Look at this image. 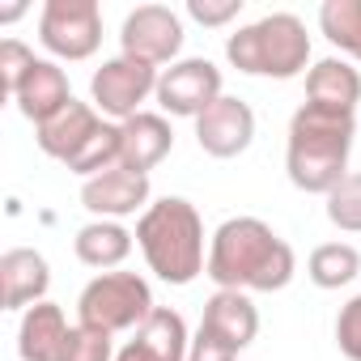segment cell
I'll return each instance as SVG.
<instances>
[{
  "label": "cell",
  "instance_id": "cell-1",
  "mask_svg": "<svg viewBox=\"0 0 361 361\" xmlns=\"http://www.w3.org/2000/svg\"><path fill=\"white\" fill-rule=\"evenodd\" d=\"M293 247L259 217H230L217 226L209 243V268L204 276L217 289L238 293H276L293 281Z\"/></svg>",
  "mask_w": 361,
  "mask_h": 361
},
{
  "label": "cell",
  "instance_id": "cell-2",
  "mask_svg": "<svg viewBox=\"0 0 361 361\" xmlns=\"http://www.w3.org/2000/svg\"><path fill=\"white\" fill-rule=\"evenodd\" d=\"M357 119L336 115L323 106H298L289 119V149H285V170L289 183L310 196H327L340 178L348 174V153H353Z\"/></svg>",
  "mask_w": 361,
  "mask_h": 361
},
{
  "label": "cell",
  "instance_id": "cell-3",
  "mask_svg": "<svg viewBox=\"0 0 361 361\" xmlns=\"http://www.w3.org/2000/svg\"><path fill=\"white\" fill-rule=\"evenodd\" d=\"M136 247H140L149 272H157L166 285H192L209 268L204 221H200L196 204L183 196H166L140 213Z\"/></svg>",
  "mask_w": 361,
  "mask_h": 361
},
{
  "label": "cell",
  "instance_id": "cell-4",
  "mask_svg": "<svg viewBox=\"0 0 361 361\" xmlns=\"http://www.w3.org/2000/svg\"><path fill=\"white\" fill-rule=\"evenodd\" d=\"M226 56L238 73L289 81L310 64V35L293 13H268L226 39Z\"/></svg>",
  "mask_w": 361,
  "mask_h": 361
},
{
  "label": "cell",
  "instance_id": "cell-5",
  "mask_svg": "<svg viewBox=\"0 0 361 361\" xmlns=\"http://www.w3.org/2000/svg\"><path fill=\"white\" fill-rule=\"evenodd\" d=\"M153 293H149V281L136 276V272H102L94 276L81 298H77V314L85 327H98L106 336L115 331H132L140 327L149 314H153Z\"/></svg>",
  "mask_w": 361,
  "mask_h": 361
},
{
  "label": "cell",
  "instance_id": "cell-6",
  "mask_svg": "<svg viewBox=\"0 0 361 361\" xmlns=\"http://www.w3.org/2000/svg\"><path fill=\"white\" fill-rule=\"evenodd\" d=\"M39 43L60 60H90L102 47V9L94 0H47L39 13Z\"/></svg>",
  "mask_w": 361,
  "mask_h": 361
},
{
  "label": "cell",
  "instance_id": "cell-7",
  "mask_svg": "<svg viewBox=\"0 0 361 361\" xmlns=\"http://www.w3.org/2000/svg\"><path fill=\"white\" fill-rule=\"evenodd\" d=\"M157 81L161 73L145 60H132V56H115L106 60L94 81H90V94H94V111L98 115H111L119 123H128L132 115H140V102L149 94H157Z\"/></svg>",
  "mask_w": 361,
  "mask_h": 361
},
{
  "label": "cell",
  "instance_id": "cell-8",
  "mask_svg": "<svg viewBox=\"0 0 361 361\" xmlns=\"http://www.w3.org/2000/svg\"><path fill=\"white\" fill-rule=\"evenodd\" d=\"M119 43H123V56H132V60H145L153 68L170 64L183 51V18L166 5H140L123 18Z\"/></svg>",
  "mask_w": 361,
  "mask_h": 361
},
{
  "label": "cell",
  "instance_id": "cell-9",
  "mask_svg": "<svg viewBox=\"0 0 361 361\" xmlns=\"http://www.w3.org/2000/svg\"><path fill=\"white\" fill-rule=\"evenodd\" d=\"M217 98H221V68L213 60H200V56L170 64L157 81V106L166 115L200 119Z\"/></svg>",
  "mask_w": 361,
  "mask_h": 361
},
{
  "label": "cell",
  "instance_id": "cell-10",
  "mask_svg": "<svg viewBox=\"0 0 361 361\" xmlns=\"http://www.w3.org/2000/svg\"><path fill=\"white\" fill-rule=\"evenodd\" d=\"M255 140V111L243 98L221 94L200 119H196V145L209 157H238Z\"/></svg>",
  "mask_w": 361,
  "mask_h": 361
},
{
  "label": "cell",
  "instance_id": "cell-11",
  "mask_svg": "<svg viewBox=\"0 0 361 361\" xmlns=\"http://www.w3.org/2000/svg\"><path fill=\"white\" fill-rule=\"evenodd\" d=\"M81 204L94 217H102V221L128 217V213H136V209L149 204V174H136L128 166L102 170V174H94V178L81 183Z\"/></svg>",
  "mask_w": 361,
  "mask_h": 361
},
{
  "label": "cell",
  "instance_id": "cell-12",
  "mask_svg": "<svg viewBox=\"0 0 361 361\" xmlns=\"http://www.w3.org/2000/svg\"><path fill=\"white\" fill-rule=\"evenodd\" d=\"M106 123H102V115L90 106V102H68L60 115H51L47 123H39L35 128V140H39V149L47 153V157H56V161H73L98 132H102Z\"/></svg>",
  "mask_w": 361,
  "mask_h": 361
},
{
  "label": "cell",
  "instance_id": "cell-13",
  "mask_svg": "<svg viewBox=\"0 0 361 361\" xmlns=\"http://www.w3.org/2000/svg\"><path fill=\"white\" fill-rule=\"evenodd\" d=\"M51 285V268L39 251L30 247H13L0 255V306L5 310H30L43 302Z\"/></svg>",
  "mask_w": 361,
  "mask_h": 361
},
{
  "label": "cell",
  "instance_id": "cell-14",
  "mask_svg": "<svg viewBox=\"0 0 361 361\" xmlns=\"http://www.w3.org/2000/svg\"><path fill=\"white\" fill-rule=\"evenodd\" d=\"M13 102H18V111H22L35 128L47 123L51 115H60V111L73 102V90H68L64 68H60L56 60H35V68H30L26 81L18 85Z\"/></svg>",
  "mask_w": 361,
  "mask_h": 361
},
{
  "label": "cell",
  "instance_id": "cell-15",
  "mask_svg": "<svg viewBox=\"0 0 361 361\" xmlns=\"http://www.w3.org/2000/svg\"><path fill=\"white\" fill-rule=\"evenodd\" d=\"M119 166L136 170V174H149L170 149H174V132L166 123V115H153V111H140L132 115L128 123H119Z\"/></svg>",
  "mask_w": 361,
  "mask_h": 361
},
{
  "label": "cell",
  "instance_id": "cell-16",
  "mask_svg": "<svg viewBox=\"0 0 361 361\" xmlns=\"http://www.w3.org/2000/svg\"><path fill=\"white\" fill-rule=\"evenodd\" d=\"M200 327L243 353V348L255 340V331H259V310H255V302H251L247 293H238V289H217V293L204 302Z\"/></svg>",
  "mask_w": 361,
  "mask_h": 361
},
{
  "label": "cell",
  "instance_id": "cell-17",
  "mask_svg": "<svg viewBox=\"0 0 361 361\" xmlns=\"http://www.w3.org/2000/svg\"><path fill=\"white\" fill-rule=\"evenodd\" d=\"M68 319L56 302H39L22 314V327H18V353L22 361H64V348H68Z\"/></svg>",
  "mask_w": 361,
  "mask_h": 361
},
{
  "label": "cell",
  "instance_id": "cell-18",
  "mask_svg": "<svg viewBox=\"0 0 361 361\" xmlns=\"http://www.w3.org/2000/svg\"><path fill=\"white\" fill-rule=\"evenodd\" d=\"M306 102L310 106H323V111H336V115H353L357 102H361V73L336 56L319 60L310 73H306Z\"/></svg>",
  "mask_w": 361,
  "mask_h": 361
},
{
  "label": "cell",
  "instance_id": "cell-19",
  "mask_svg": "<svg viewBox=\"0 0 361 361\" xmlns=\"http://www.w3.org/2000/svg\"><path fill=\"white\" fill-rule=\"evenodd\" d=\"M132 238L119 221H90L77 230L73 247H77V259L90 264V268H119L128 255H132Z\"/></svg>",
  "mask_w": 361,
  "mask_h": 361
},
{
  "label": "cell",
  "instance_id": "cell-20",
  "mask_svg": "<svg viewBox=\"0 0 361 361\" xmlns=\"http://www.w3.org/2000/svg\"><path fill=\"white\" fill-rule=\"evenodd\" d=\"M136 340H140L157 361H188V353H192L183 314H178V310H166V306H157V310L136 327Z\"/></svg>",
  "mask_w": 361,
  "mask_h": 361
},
{
  "label": "cell",
  "instance_id": "cell-21",
  "mask_svg": "<svg viewBox=\"0 0 361 361\" xmlns=\"http://www.w3.org/2000/svg\"><path fill=\"white\" fill-rule=\"evenodd\" d=\"M357 272H361V251L348 243H323L310 251V264H306V276L319 289H340V285L357 281Z\"/></svg>",
  "mask_w": 361,
  "mask_h": 361
},
{
  "label": "cell",
  "instance_id": "cell-22",
  "mask_svg": "<svg viewBox=\"0 0 361 361\" xmlns=\"http://www.w3.org/2000/svg\"><path fill=\"white\" fill-rule=\"evenodd\" d=\"M319 30L327 35L331 47H340L344 56L361 60V0H323Z\"/></svg>",
  "mask_w": 361,
  "mask_h": 361
},
{
  "label": "cell",
  "instance_id": "cell-23",
  "mask_svg": "<svg viewBox=\"0 0 361 361\" xmlns=\"http://www.w3.org/2000/svg\"><path fill=\"white\" fill-rule=\"evenodd\" d=\"M327 221L344 234H361V174H344L327 192Z\"/></svg>",
  "mask_w": 361,
  "mask_h": 361
},
{
  "label": "cell",
  "instance_id": "cell-24",
  "mask_svg": "<svg viewBox=\"0 0 361 361\" xmlns=\"http://www.w3.org/2000/svg\"><path fill=\"white\" fill-rule=\"evenodd\" d=\"M64 361H115L111 336H106V331H98V327H85V323H77V327L68 331Z\"/></svg>",
  "mask_w": 361,
  "mask_h": 361
},
{
  "label": "cell",
  "instance_id": "cell-25",
  "mask_svg": "<svg viewBox=\"0 0 361 361\" xmlns=\"http://www.w3.org/2000/svg\"><path fill=\"white\" fill-rule=\"evenodd\" d=\"M35 51L22 43V39H5V43H0V85H5V94L13 98L18 94V85L26 81V73L35 68Z\"/></svg>",
  "mask_w": 361,
  "mask_h": 361
},
{
  "label": "cell",
  "instance_id": "cell-26",
  "mask_svg": "<svg viewBox=\"0 0 361 361\" xmlns=\"http://www.w3.org/2000/svg\"><path fill=\"white\" fill-rule=\"evenodd\" d=\"M336 344L348 361H361V293L348 298L336 314Z\"/></svg>",
  "mask_w": 361,
  "mask_h": 361
},
{
  "label": "cell",
  "instance_id": "cell-27",
  "mask_svg": "<svg viewBox=\"0 0 361 361\" xmlns=\"http://www.w3.org/2000/svg\"><path fill=\"white\" fill-rule=\"evenodd\" d=\"M188 13L200 26H226L243 13V0H221V5H213V0H188Z\"/></svg>",
  "mask_w": 361,
  "mask_h": 361
},
{
  "label": "cell",
  "instance_id": "cell-28",
  "mask_svg": "<svg viewBox=\"0 0 361 361\" xmlns=\"http://www.w3.org/2000/svg\"><path fill=\"white\" fill-rule=\"evenodd\" d=\"M238 357V348H230L226 340H217L213 331H196V340H192V353H188V361H234Z\"/></svg>",
  "mask_w": 361,
  "mask_h": 361
},
{
  "label": "cell",
  "instance_id": "cell-29",
  "mask_svg": "<svg viewBox=\"0 0 361 361\" xmlns=\"http://www.w3.org/2000/svg\"><path fill=\"white\" fill-rule=\"evenodd\" d=\"M115 361H157V357H153V353H149L140 340H128V344L115 353Z\"/></svg>",
  "mask_w": 361,
  "mask_h": 361
},
{
  "label": "cell",
  "instance_id": "cell-30",
  "mask_svg": "<svg viewBox=\"0 0 361 361\" xmlns=\"http://www.w3.org/2000/svg\"><path fill=\"white\" fill-rule=\"evenodd\" d=\"M26 13V5H9V9H0V22H18Z\"/></svg>",
  "mask_w": 361,
  "mask_h": 361
}]
</instances>
